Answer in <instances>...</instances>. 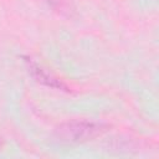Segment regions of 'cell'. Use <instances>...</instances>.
Returning a JSON list of instances; mask_svg holds the SVG:
<instances>
[{
  "instance_id": "6da1fadb",
  "label": "cell",
  "mask_w": 159,
  "mask_h": 159,
  "mask_svg": "<svg viewBox=\"0 0 159 159\" xmlns=\"http://www.w3.org/2000/svg\"><path fill=\"white\" fill-rule=\"evenodd\" d=\"M108 130V125L92 120H72L60 124L55 129V137L61 143H84L92 140Z\"/></svg>"
},
{
  "instance_id": "7a4b0ae2",
  "label": "cell",
  "mask_w": 159,
  "mask_h": 159,
  "mask_svg": "<svg viewBox=\"0 0 159 159\" xmlns=\"http://www.w3.org/2000/svg\"><path fill=\"white\" fill-rule=\"evenodd\" d=\"M25 63L27 66L29 72L31 73V76L40 83L51 87V88H56V89H61V91H66L68 92V87L61 81L58 80L56 76H53L51 72L46 71L45 68H42L40 65H37L34 60L25 57Z\"/></svg>"
},
{
  "instance_id": "3957f363",
  "label": "cell",
  "mask_w": 159,
  "mask_h": 159,
  "mask_svg": "<svg viewBox=\"0 0 159 159\" xmlns=\"http://www.w3.org/2000/svg\"><path fill=\"white\" fill-rule=\"evenodd\" d=\"M45 1L55 11L65 16H72L76 11V7L72 0H45Z\"/></svg>"
}]
</instances>
